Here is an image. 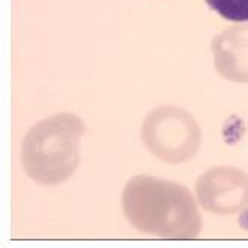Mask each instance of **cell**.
Masks as SVG:
<instances>
[{
	"label": "cell",
	"mask_w": 248,
	"mask_h": 248,
	"mask_svg": "<svg viewBox=\"0 0 248 248\" xmlns=\"http://www.w3.org/2000/svg\"><path fill=\"white\" fill-rule=\"evenodd\" d=\"M206 3L224 20L235 23L248 21V0H206Z\"/></svg>",
	"instance_id": "6da1fadb"
}]
</instances>
